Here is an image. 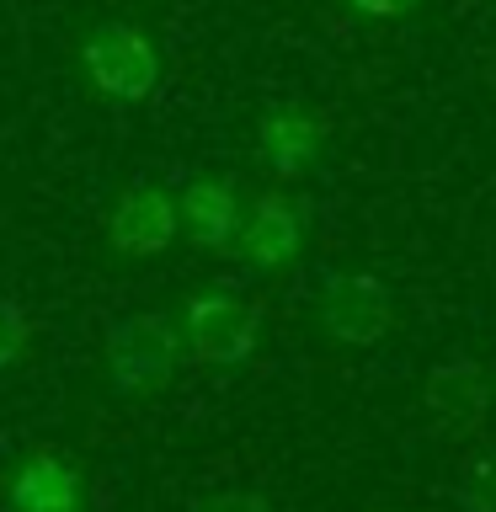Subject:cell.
I'll use <instances>...</instances> for the list:
<instances>
[{
  "mask_svg": "<svg viewBox=\"0 0 496 512\" xmlns=\"http://www.w3.org/2000/svg\"><path fill=\"white\" fill-rule=\"evenodd\" d=\"M454 502L459 512H496V448L464 459V470L454 480Z\"/></svg>",
  "mask_w": 496,
  "mask_h": 512,
  "instance_id": "11",
  "label": "cell"
},
{
  "mask_svg": "<svg viewBox=\"0 0 496 512\" xmlns=\"http://www.w3.org/2000/svg\"><path fill=\"white\" fill-rule=\"evenodd\" d=\"M176 235H182V214H176V198L160 182L123 187L107 208V246L128 262H150V256L171 251Z\"/></svg>",
  "mask_w": 496,
  "mask_h": 512,
  "instance_id": "5",
  "label": "cell"
},
{
  "mask_svg": "<svg viewBox=\"0 0 496 512\" xmlns=\"http://www.w3.org/2000/svg\"><path fill=\"white\" fill-rule=\"evenodd\" d=\"M176 214H182V235L192 246L224 251V246H235L246 208H240L235 182H224V176H192V182L176 192Z\"/></svg>",
  "mask_w": 496,
  "mask_h": 512,
  "instance_id": "9",
  "label": "cell"
},
{
  "mask_svg": "<svg viewBox=\"0 0 496 512\" xmlns=\"http://www.w3.org/2000/svg\"><path fill=\"white\" fill-rule=\"evenodd\" d=\"M326 150V118L310 107H267L256 118V160L272 176H304Z\"/></svg>",
  "mask_w": 496,
  "mask_h": 512,
  "instance_id": "8",
  "label": "cell"
},
{
  "mask_svg": "<svg viewBox=\"0 0 496 512\" xmlns=\"http://www.w3.org/2000/svg\"><path fill=\"white\" fill-rule=\"evenodd\" d=\"M75 64H80V75H86V86L102 96V102H118V107L150 102L155 86H160L155 38L134 22H118V16H107V22L80 32Z\"/></svg>",
  "mask_w": 496,
  "mask_h": 512,
  "instance_id": "2",
  "label": "cell"
},
{
  "mask_svg": "<svg viewBox=\"0 0 496 512\" xmlns=\"http://www.w3.org/2000/svg\"><path fill=\"white\" fill-rule=\"evenodd\" d=\"M182 342L208 368H240L262 342V310L230 288H203L182 304Z\"/></svg>",
  "mask_w": 496,
  "mask_h": 512,
  "instance_id": "3",
  "label": "cell"
},
{
  "mask_svg": "<svg viewBox=\"0 0 496 512\" xmlns=\"http://www.w3.org/2000/svg\"><path fill=\"white\" fill-rule=\"evenodd\" d=\"M235 246H240V262H246L251 272L294 267L299 251H304V203L278 192V187L262 192V198L246 208V219H240Z\"/></svg>",
  "mask_w": 496,
  "mask_h": 512,
  "instance_id": "7",
  "label": "cell"
},
{
  "mask_svg": "<svg viewBox=\"0 0 496 512\" xmlns=\"http://www.w3.org/2000/svg\"><path fill=\"white\" fill-rule=\"evenodd\" d=\"M395 326V299L374 272H331L320 283V331L336 347H379Z\"/></svg>",
  "mask_w": 496,
  "mask_h": 512,
  "instance_id": "4",
  "label": "cell"
},
{
  "mask_svg": "<svg viewBox=\"0 0 496 512\" xmlns=\"http://www.w3.org/2000/svg\"><path fill=\"white\" fill-rule=\"evenodd\" d=\"M86 470L64 454V448H32L27 459L11 464L0 512H86Z\"/></svg>",
  "mask_w": 496,
  "mask_h": 512,
  "instance_id": "6",
  "label": "cell"
},
{
  "mask_svg": "<svg viewBox=\"0 0 496 512\" xmlns=\"http://www.w3.org/2000/svg\"><path fill=\"white\" fill-rule=\"evenodd\" d=\"M182 512H272V502L262 491H246V486H230V491H208V496H192Z\"/></svg>",
  "mask_w": 496,
  "mask_h": 512,
  "instance_id": "13",
  "label": "cell"
},
{
  "mask_svg": "<svg viewBox=\"0 0 496 512\" xmlns=\"http://www.w3.org/2000/svg\"><path fill=\"white\" fill-rule=\"evenodd\" d=\"M27 336H32L27 310H22L16 299L0 294V368H11L16 358H22V352H27Z\"/></svg>",
  "mask_w": 496,
  "mask_h": 512,
  "instance_id": "12",
  "label": "cell"
},
{
  "mask_svg": "<svg viewBox=\"0 0 496 512\" xmlns=\"http://www.w3.org/2000/svg\"><path fill=\"white\" fill-rule=\"evenodd\" d=\"M422 395H427V411L448 432H475L486 422V406H491V374L475 358H448L427 374Z\"/></svg>",
  "mask_w": 496,
  "mask_h": 512,
  "instance_id": "10",
  "label": "cell"
},
{
  "mask_svg": "<svg viewBox=\"0 0 496 512\" xmlns=\"http://www.w3.org/2000/svg\"><path fill=\"white\" fill-rule=\"evenodd\" d=\"M358 16H374V22H395V16H411L422 0H347Z\"/></svg>",
  "mask_w": 496,
  "mask_h": 512,
  "instance_id": "14",
  "label": "cell"
},
{
  "mask_svg": "<svg viewBox=\"0 0 496 512\" xmlns=\"http://www.w3.org/2000/svg\"><path fill=\"white\" fill-rule=\"evenodd\" d=\"M182 326L160 310H134V315H118L107 326V384L112 395L123 400H144V395H160L166 384L176 379L182 368Z\"/></svg>",
  "mask_w": 496,
  "mask_h": 512,
  "instance_id": "1",
  "label": "cell"
}]
</instances>
